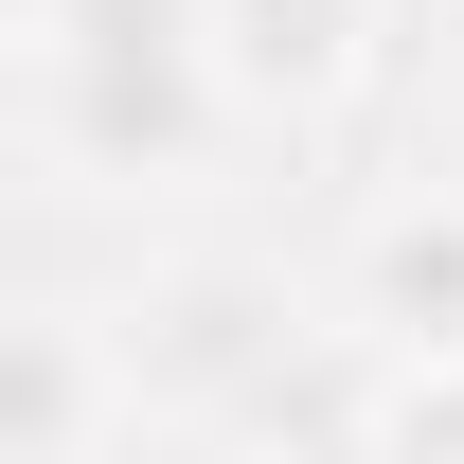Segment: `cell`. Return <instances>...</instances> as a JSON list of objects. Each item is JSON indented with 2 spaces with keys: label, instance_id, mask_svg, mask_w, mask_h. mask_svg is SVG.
<instances>
[{
  "label": "cell",
  "instance_id": "obj_5",
  "mask_svg": "<svg viewBox=\"0 0 464 464\" xmlns=\"http://www.w3.org/2000/svg\"><path fill=\"white\" fill-rule=\"evenodd\" d=\"M161 322H179V340H125V393H232V375L268 357V286H232V268L179 286Z\"/></svg>",
  "mask_w": 464,
  "mask_h": 464
},
{
  "label": "cell",
  "instance_id": "obj_2",
  "mask_svg": "<svg viewBox=\"0 0 464 464\" xmlns=\"http://www.w3.org/2000/svg\"><path fill=\"white\" fill-rule=\"evenodd\" d=\"M215 108H268V125H322L375 72V0H215Z\"/></svg>",
  "mask_w": 464,
  "mask_h": 464
},
{
  "label": "cell",
  "instance_id": "obj_4",
  "mask_svg": "<svg viewBox=\"0 0 464 464\" xmlns=\"http://www.w3.org/2000/svg\"><path fill=\"white\" fill-rule=\"evenodd\" d=\"M357 322H393V357L464 340V197H393L357 232Z\"/></svg>",
  "mask_w": 464,
  "mask_h": 464
},
{
  "label": "cell",
  "instance_id": "obj_3",
  "mask_svg": "<svg viewBox=\"0 0 464 464\" xmlns=\"http://www.w3.org/2000/svg\"><path fill=\"white\" fill-rule=\"evenodd\" d=\"M125 411V357L72 304H0V464H90Z\"/></svg>",
  "mask_w": 464,
  "mask_h": 464
},
{
  "label": "cell",
  "instance_id": "obj_7",
  "mask_svg": "<svg viewBox=\"0 0 464 464\" xmlns=\"http://www.w3.org/2000/svg\"><path fill=\"white\" fill-rule=\"evenodd\" d=\"M340 464H357V447H340Z\"/></svg>",
  "mask_w": 464,
  "mask_h": 464
},
{
  "label": "cell",
  "instance_id": "obj_6",
  "mask_svg": "<svg viewBox=\"0 0 464 464\" xmlns=\"http://www.w3.org/2000/svg\"><path fill=\"white\" fill-rule=\"evenodd\" d=\"M357 464H464V340L393 357V393H375V429H357Z\"/></svg>",
  "mask_w": 464,
  "mask_h": 464
},
{
  "label": "cell",
  "instance_id": "obj_1",
  "mask_svg": "<svg viewBox=\"0 0 464 464\" xmlns=\"http://www.w3.org/2000/svg\"><path fill=\"white\" fill-rule=\"evenodd\" d=\"M215 0H36V125L72 179H197L215 143Z\"/></svg>",
  "mask_w": 464,
  "mask_h": 464
}]
</instances>
